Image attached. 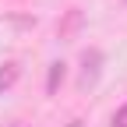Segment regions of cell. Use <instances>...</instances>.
<instances>
[{"instance_id": "cell-3", "label": "cell", "mask_w": 127, "mask_h": 127, "mask_svg": "<svg viewBox=\"0 0 127 127\" xmlns=\"http://www.w3.org/2000/svg\"><path fill=\"white\" fill-rule=\"evenodd\" d=\"M14 78H18V64H4V71H0V88L14 85Z\"/></svg>"}, {"instance_id": "cell-2", "label": "cell", "mask_w": 127, "mask_h": 127, "mask_svg": "<svg viewBox=\"0 0 127 127\" xmlns=\"http://www.w3.org/2000/svg\"><path fill=\"white\" fill-rule=\"evenodd\" d=\"M64 74H67V64H64V60H53V64H50V78H46V92H50V95H57Z\"/></svg>"}, {"instance_id": "cell-4", "label": "cell", "mask_w": 127, "mask_h": 127, "mask_svg": "<svg viewBox=\"0 0 127 127\" xmlns=\"http://www.w3.org/2000/svg\"><path fill=\"white\" fill-rule=\"evenodd\" d=\"M109 127H127V102H124L117 113H113V124H109Z\"/></svg>"}, {"instance_id": "cell-1", "label": "cell", "mask_w": 127, "mask_h": 127, "mask_svg": "<svg viewBox=\"0 0 127 127\" xmlns=\"http://www.w3.org/2000/svg\"><path fill=\"white\" fill-rule=\"evenodd\" d=\"M99 67H102V50H95V46L85 50L81 53V81H78V85H81V88H92L95 81H99Z\"/></svg>"}]
</instances>
